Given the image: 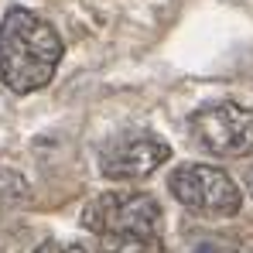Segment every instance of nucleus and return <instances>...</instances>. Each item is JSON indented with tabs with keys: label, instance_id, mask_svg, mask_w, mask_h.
Segmentation results:
<instances>
[{
	"label": "nucleus",
	"instance_id": "1",
	"mask_svg": "<svg viewBox=\"0 0 253 253\" xmlns=\"http://www.w3.org/2000/svg\"><path fill=\"white\" fill-rule=\"evenodd\" d=\"M62 62L58 31L28 7H10L0 21V79L10 92L28 96L51 83Z\"/></svg>",
	"mask_w": 253,
	"mask_h": 253
},
{
	"label": "nucleus",
	"instance_id": "2",
	"mask_svg": "<svg viewBox=\"0 0 253 253\" xmlns=\"http://www.w3.org/2000/svg\"><path fill=\"white\" fill-rule=\"evenodd\" d=\"M83 226L96 236H120V233H147L161 236V206L147 192H103L83 212Z\"/></svg>",
	"mask_w": 253,
	"mask_h": 253
},
{
	"label": "nucleus",
	"instance_id": "3",
	"mask_svg": "<svg viewBox=\"0 0 253 253\" xmlns=\"http://www.w3.org/2000/svg\"><path fill=\"white\" fill-rule=\"evenodd\" d=\"M171 195L202 219H229L243 206L236 181L212 165H178L168 178Z\"/></svg>",
	"mask_w": 253,
	"mask_h": 253
},
{
	"label": "nucleus",
	"instance_id": "4",
	"mask_svg": "<svg viewBox=\"0 0 253 253\" xmlns=\"http://www.w3.org/2000/svg\"><path fill=\"white\" fill-rule=\"evenodd\" d=\"M192 140L215 158H250L253 154V110L222 99L192 113Z\"/></svg>",
	"mask_w": 253,
	"mask_h": 253
},
{
	"label": "nucleus",
	"instance_id": "5",
	"mask_svg": "<svg viewBox=\"0 0 253 253\" xmlns=\"http://www.w3.org/2000/svg\"><path fill=\"white\" fill-rule=\"evenodd\" d=\"M171 158V147L154 130H124L110 137L99 151V171L117 181H133L158 171Z\"/></svg>",
	"mask_w": 253,
	"mask_h": 253
},
{
	"label": "nucleus",
	"instance_id": "6",
	"mask_svg": "<svg viewBox=\"0 0 253 253\" xmlns=\"http://www.w3.org/2000/svg\"><path fill=\"white\" fill-rule=\"evenodd\" d=\"M99 253H168V247L161 236L120 233V236H99Z\"/></svg>",
	"mask_w": 253,
	"mask_h": 253
},
{
	"label": "nucleus",
	"instance_id": "7",
	"mask_svg": "<svg viewBox=\"0 0 253 253\" xmlns=\"http://www.w3.org/2000/svg\"><path fill=\"white\" fill-rule=\"evenodd\" d=\"M28 199H31V188H28L24 174H17V171H10V168H0V219L7 212L21 209Z\"/></svg>",
	"mask_w": 253,
	"mask_h": 253
},
{
	"label": "nucleus",
	"instance_id": "8",
	"mask_svg": "<svg viewBox=\"0 0 253 253\" xmlns=\"http://www.w3.org/2000/svg\"><path fill=\"white\" fill-rule=\"evenodd\" d=\"M188 253H240L233 243H226V240H202V243H195Z\"/></svg>",
	"mask_w": 253,
	"mask_h": 253
},
{
	"label": "nucleus",
	"instance_id": "9",
	"mask_svg": "<svg viewBox=\"0 0 253 253\" xmlns=\"http://www.w3.org/2000/svg\"><path fill=\"white\" fill-rule=\"evenodd\" d=\"M35 253H85L79 243H65V240H44Z\"/></svg>",
	"mask_w": 253,
	"mask_h": 253
},
{
	"label": "nucleus",
	"instance_id": "10",
	"mask_svg": "<svg viewBox=\"0 0 253 253\" xmlns=\"http://www.w3.org/2000/svg\"><path fill=\"white\" fill-rule=\"evenodd\" d=\"M250 192H253V174H250Z\"/></svg>",
	"mask_w": 253,
	"mask_h": 253
}]
</instances>
